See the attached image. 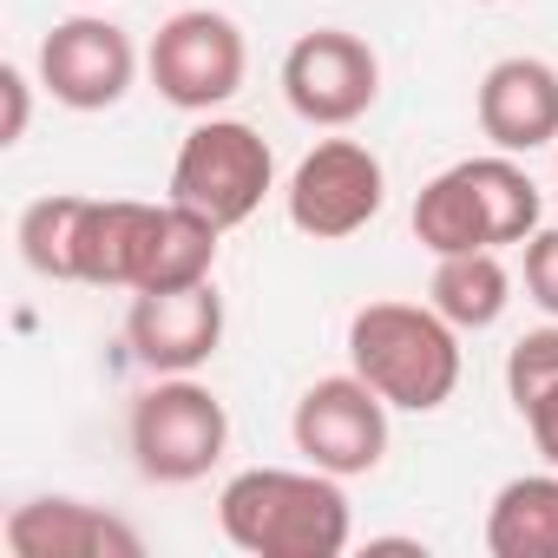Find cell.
<instances>
[{
	"instance_id": "cell-13",
	"label": "cell",
	"mask_w": 558,
	"mask_h": 558,
	"mask_svg": "<svg viewBox=\"0 0 558 558\" xmlns=\"http://www.w3.org/2000/svg\"><path fill=\"white\" fill-rule=\"evenodd\" d=\"M480 132L493 138V151H545L558 145V66L538 53H512L493 60L480 80Z\"/></svg>"
},
{
	"instance_id": "cell-10",
	"label": "cell",
	"mask_w": 558,
	"mask_h": 558,
	"mask_svg": "<svg viewBox=\"0 0 558 558\" xmlns=\"http://www.w3.org/2000/svg\"><path fill=\"white\" fill-rule=\"evenodd\" d=\"M138 80V47L119 21L106 14H73L53 21L40 40V86L66 112H112Z\"/></svg>"
},
{
	"instance_id": "cell-8",
	"label": "cell",
	"mask_w": 558,
	"mask_h": 558,
	"mask_svg": "<svg viewBox=\"0 0 558 558\" xmlns=\"http://www.w3.org/2000/svg\"><path fill=\"white\" fill-rule=\"evenodd\" d=\"M290 440L310 466L336 473V480H355V473H375L388 460V401L349 368V375H323L303 388L296 414H290Z\"/></svg>"
},
{
	"instance_id": "cell-2",
	"label": "cell",
	"mask_w": 558,
	"mask_h": 558,
	"mask_svg": "<svg viewBox=\"0 0 558 558\" xmlns=\"http://www.w3.org/2000/svg\"><path fill=\"white\" fill-rule=\"evenodd\" d=\"M349 368L401 414H434L460 388V329L434 303H362L349 316Z\"/></svg>"
},
{
	"instance_id": "cell-21",
	"label": "cell",
	"mask_w": 558,
	"mask_h": 558,
	"mask_svg": "<svg viewBox=\"0 0 558 558\" xmlns=\"http://www.w3.org/2000/svg\"><path fill=\"white\" fill-rule=\"evenodd\" d=\"M525 434H532L538 460H545V466H558V388H545V395L525 408Z\"/></svg>"
},
{
	"instance_id": "cell-23",
	"label": "cell",
	"mask_w": 558,
	"mask_h": 558,
	"mask_svg": "<svg viewBox=\"0 0 558 558\" xmlns=\"http://www.w3.org/2000/svg\"><path fill=\"white\" fill-rule=\"evenodd\" d=\"M480 8H506V0H480Z\"/></svg>"
},
{
	"instance_id": "cell-24",
	"label": "cell",
	"mask_w": 558,
	"mask_h": 558,
	"mask_svg": "<svg viewBox=\"0 0 558 558\" xmlns=\"http://www.w3.org/2000/svg\"><path fill=\"white\" fill-rule=\"evenodd\" d=\"M551 171H558V145H551Z\"/></svg>"
},
{
	"instance_id": "cell-16",
	"label": "cell",
	"mask_w": 558,
	"mask_h": 558,
	"mask_svg": "<svg viewBox=\"0 0 558 558\" xmlns=\"http://www.w3.org/2000/svg\"><path fill=\"white\" fill-rule=\"evenodd\" d=\"M486 551L493 558H558V466L519 473L486 506Z\"/></svg>"
},
{
	"instance_id": "cell-20",
	"label": "cell",
	"mask_w": 558,
	"mask_h": 558,
	"mask_svg": "<svg viewBox=\"0 0 558 558\" xmlns=\"http://www.w3.org/2000/svg\"><path fill=\"white\" fill-rule=\"evenodd\" d=\"M525 296L558 323V223H538L525 236Z\"/></svg>"
},
{
	"instance_id": "cell-1",
	"label": "cell",
	"mask_w": 558,
	"mask_h": 558,
	"mask_svg": "<svg viewBox=\"0 0 558 558\" xmlns=\"http://www.w3.org/2000/svg\"><path fill=\"white\" fill-rule=\"evenodd\" d=\"M217 525L250 558H342L355 512L323 466H243L217 493Z\"/></svg>"
},
{
	"instance_id": "cell-9",
	"label": "cell",
	"mask_w": 558,
	"mask_h": 558,
	"mask_svg": "<svg viewBox=\"0 0 558 558\" xmlns=\"http://www.w3.org/2000/svg\"><path fill=\"white\" fill-rule=\"evenodd\" d=\"M283 99H290L296 119L342 132L381 99V60H375V47L362 34L316 27L283 53Z\"/></svg>"
},
{
	"instance_id": "cell-5",
	"label": "cell",
	"mask_w": 558,
	"mask_h": 558,
	"mask_svg": "<svg viewBox=\"0 0 558 558\" xmlns=\"http://www.w3.org/2000/svg\"><path fill=\"white\" fill-rule=\"evenodd\" d=\"M276 191V151L243 119H204L184 132L171 158V204H191L217 230H236L256 217V204Z\"/></svg>"
},
{
	"instance_id": "cell-19",
	"label": "cell",
	"mask_w": 558,
	"mask_h": 558,
	"mask_svg": "<svg viewBox=\"0 0 558 558\" xmlns=\"http://www.w3.org/2000/svg\"><path fill=\"white\" fill-rule=\"evenodd\" d=\"M545 388H558V323L525 329V336L506 349V395H512V408L525 414Z\"/></svg>"
},
{
	"instance_id": "cell-18",
	"label": "cell",
	"mask_w": 558,
	"mask_h": 558,
	"mask_svg": "<svg viewBox=\"0 0 558 558\" xmlns=\"http://www.w3.org/2000/svg\"><path fill=\"white\" fill-rule=\"evenodd\" d=\"M86 210H93V197H73V191H53V197L27 204V217H21V256H27L34 276H47V283H80Z\"/></svg>"
},
{
	"instance_id": "cell-12",
	"label": "cell",
	"mask_w": 558,
	"mask_h": 558,
	"mask_svg": "<svg viewBox=\"0 0 558 558\" xmlns=\"http://www.w3.org/2000/svg\"><path fill=\"white\" fill-rule=\"evenodd\" d=\"M0 538H8L14 558H138L145 551V538L119 512L66 499V493L14 506L8 525H0Z\"/></svg>"
},
{
	"instance_id": "cell-14",
	"label": "cell",
	"mask_w": 558,
	"mask_h": 558,
	"mask_svg": "<svg viewBox=\"0 0 558 558\" xmlns=\"http://www.w3.org/2000/svg\"><path fill=\"white\" fill-rule=\"evenodd\" d=\"M151 217H158V204L93 197L86 236H80V283H93V290H138V263H145Z\"/></svg>"
},
{
	"instance_id": "cell-22",
	"label": "cell",
	"mask_w": 558,
	"mask_h": 558,
	"mask_svg": "<svg viewBox=\"0 0 558 558\" xmlns=\"http://www.w3.org/2000/svg\"><path fill=\"white\" fill-rule=\"evenodd\" d=\"M0 93H8V125H0V145H21L27 138V73L21 66H0Z\"/></svg>"
},
{
	"instance_id": "cell-7",
	"label": "cell",
	"mask_w": 558,
	"mask_h": 558,
	"mask_svg": "<svg viewBox=\"0 0 558 558\" xmlns=\"http://www.w3.org/2000/svg\"><path fill=\"white\" fill-rule=\"evenodd\" d=\"M290 223L316 243H342L355 230H368L388 204V171L362 138H323L316 151H303V165L290 171Z\"/></svg>"
},
{
	"instance_id": "cell-6",
	"label": "cell",
	"mask_w": 558,
	"mask_h": 558,
	"mask_svg": "<svg viewBox=\"0 0 558 558\" xmlns=\"http://www.w3.org/2000/svg\"><path fill=\"white\" fill-rule=\"evenodd\" d=\"M145 73H151V86H158L165 106H178V112H217V106L236 99V86L250 73L243 27L230 14H217V8H184V14H171L151 34Z\"/></svg>"
},
{
	"instance_id": "cell-3",
	"label": "cell",
	"mask_w": 558,
	"mask_h": 558,
	"mask_svg": "<svg viewBox=\"0 0 558 558\" xmlns=\"http://www.w3.org/2000/svg\"><path fill=\"white\" fill-rule=\"evenodd\" d=\"M538 184L512 151H486V158H460L440 178L421 184L414 197V236L434 256H460V250H506L525 243L538 230Z\"/></svg>"
},
{
	"instance_id": "cell-15",
	"label": "cell",
	"mask_w": 558,
	"mask_h": 558,
	"mask_svg": "<svg viewBox=\"0 0 558 558\" xmlns=\"http://www.w3.org/2000/svg\"><path fill=\"white\" fill-rule=\"evenodd\" d=\"M217 223L197 217L191 204H158L151 217V236H145V263H138V290H191V283H210V269H217Z\"/></svg>"
},
{
	"instance_id": "cell-11",
	"label": "cell",
	"mask_w": 558,
	"mask_h": 558,
	"mask_svg": "<svg viewBox=\"0 0 558 558\" xmlns=\"http://www.w3.org/2000/svg\"><path fill=\"white\" fill-rule=\"evenodd\" d=\"M125 342H132V362L145 375H197L217 355V342H223V296H217V283L132 296Z\"/></svg>"
},
{
	"instance_id": "cell-4",
	"label": "cell",
	"mask_w": 558,
	"mask_h": 558,
	"mask_svg": "<svg viewBox=\"0 0 558 558\" xmlns=\"http://www.w3.org/2000/svg\"><path fill=\"white\" fill-rule=\"evenodd\" d=\"M125 440H132V466L151 480V486H191L204 480L223 447H230V414L223 401L191 381V375H158L138 401H132V421H125Z\"/></svg>"
},
{
	"instance_id": "cell-17",
	"label": "cell",
	"mask_w": 558,
	"mask_h": 558,
	"mask_svg": "<svg viewBox=\"0 0 558 558\" xmlns=\"http://www.w3.org/2000/svg\"><path fill=\"white\" fill-rule=\"evenodd\" d=\"M427 303L466 336V329H493L512 303V269L499 263V250H460V256H434V283Z\"/></svg>"
}]
</instances>
